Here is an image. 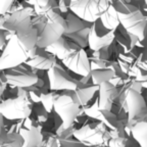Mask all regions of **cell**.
<instances>
[{
	"label": "cell",
	"mask_w": 147,
	"mask_h": 147,
	"mask_svg": "<svg viewBox=\"0 0 147 147\" xmlns=\"http://www.w3.org/2000/svg\"><path fill=\"white\" fill-rule=\"evenodd\" d=\"M107 0H69V8L83 21L94 23L109 8Z\"/></svg>",
	"instance_id": "obj_7"
},
{
	"label": "cell",
	"mask_w": 147,
	"mask_h": 147,
	"mask_svg": "<svg viewBox=\"0 0 147 147\" xmlns=\"http://www.w3.org/2000/svg\"><path fill=\"white\" fill-rule=\"evenodd\" d=\"M50 89L52 91H61V90H76L78 85L86 77L77 75L67 67H64L62 62L57 59L56 63L47 71Z\"/></svg>",
	"instance_id": "obj_5"
},
{
	"label": "cell",
	"mask_w": 147,
	"mask_h": 147,
	"mask_svg": "<svg viewBox=\"0 0 147 147\" xmlns=\"http://www.w3.org/2000/svg\"><path fill=\"white\" fill-rule=\"evenodd\" d=\"M31 52L32 50L30 52H26L13 38L9 37L2 53L0 54V71H5L25 63L30 58Z\"/></svg>",
	"instance_id": "obj_9"
},
{
	"label": "cell",
	"mask_w": 147,
	"mask_h": 147,
	"mask_svg": "<svg viewBox=\"0 0 147 147\" xmlns=\"http://www.w3.org/2000/svg\"><path fill=\"white\" fill-rule=\"evenodd\" d=\"M58 58L46 48H35L32 56L25 62L36 71H49L56 63Z\"/></svg>",
	"instance_id": "obj_12"
},
{
	"label": "cell",
	"mask_w": 147,
	"mask_h": 147,
	"mask_svg": "<svg viewBox=\"0 0 147 147\" xmlns=\"http://www.w3.org/2000/svg\"><path fill=\"white\" fill-rule=\"evenodd\" d=\"M38 33L37 47L47 48L57 41L67 30V23L58 8H51L32 18Z\"/></svg>",
	"instance_id": "obj_2"
},
{
	"label": "cell",
	"mask_w": 147,
	"mask_h": 147,
	"mask_svg": "<svg viewBox=\"0 0 147 147\" xmlns=\"http://www.w3.org/2000/svg\"><path fill=\"white\" fill-rule=\"evenodd\" d=\"M20 94L0 103V115L7 119H26L32 113L31 99L26 89L18 88Z\"/></svg>",
	"instance_id": "obj_6"
},
{
	"label": "cell",
	"mask_w": 147,
	"mask_h": 147,
	"mask_svg": "<svg viewBox=\"0 0 147 147\" xmlns=\"http://www.w3.org/2000/svg\"><path fill=\"white\" fill-rule=\"evenodd\" d=\"M64 67L74 71L77 75L86 77L89 76L91 71V64H90L89 56H88L87 49H81L78 51L67 54L62 59H59Z\"/></svg>",
	"instance_id": "obj_11"
},
{
	"label": "cell",
	"mask_w": 147,
	"mask_h": 147,
	"mask_svg": "<svg viewBox=\"0 0 147 147\" xmlns=\"http://www.w3.org/2000/svg\"><path fill=\"white\" fill-rule=\"evenodd\" d=\"M61 14L64 20H65V23H67V30H65L64 33L78 32V31H81L87 26L85 21H83L82 18H80L78 16H76L69 8L67 11L63 12Z\"/></svg>",
	"instance_id": "obj_14"
},
{
	"label": "cell",
	"mask_w": 147,
	"mask_h": 147,
	"mask_svg": "<svg viewBox=\"0 0 147 147\" xmlns=\"http://www.w3.org/2000/svg\"><path fill=\"white\" fill-rule=\"evenodd\" d=\"M71 128L74 137L86 146L108 145L111 139L108 127L93 115H79Z\"/></svg>",
	"instance_id": "obj_3"
},
{
	"label": "cell",
	"mask_w": 147,
	"mask_h": 147,
	"mask_svg": "<svg viewBox=\"0 0 147 147\" xmlns=\"http://www.w3.org/2000/svg\"><path fill=\"white\" fill-rule=\"evenodd\" d=\"M53 110L60 117L62 126L69 128L73 126L81 113V103L75 90L53 91Z\"/></svg>",
	"instance_id": "obj_4"
},
{
	"label": "cell",
	"mask_w": 147,
	"mask_h": 147,
	"mask_svg": "<svg viewBox=\"0 0 147 147\" xmlns=\"http://www.w3.org/2000/svg\"><path fill=\"white\" fill-rule=\"evenodd\" d=\"M6 86H7L6 83H1V84H0V97H1V95L3 94V92L6 89Z\"/></svg>",
	"instance_id": "obj_17"
},
{
	"label": "cell",
	"mask_w": 147,
	"mask_h": 147,
	"mask_svg": "<svg viewBox=\"0 0 147 147\" xmlns=\"http://www.w3.org/2000/svg\"><path fill=\"white\" fill-rule=\"evenodd\" d=\"M3 71V80L7 85H10L16 88L27 89L32 87L38 82V73L36 69L29 67L28 64L22 63L18 67H10Z\"/></svg>",
	"instance_id": "obj_8"
},
{
	"label": "cell",
	"mask_w": 147,
	"mask_h": 147,
	"mask_svg": "<svg viewBox=\"0 0 147 147\" xmlns=\"http://www.w3.org/2000/svg\"><path fill=\"white\" fill-rule=\"evenodd\" d=\"M143 1H144V2H145V4H146V6H147V0H143Z\"/></svg>",
	"instance_id": "obj_18"
},
{
	"label": "cell",
	"mask_w": 147,
	"mask_h": 147,
	"mask_svg": "<svg viewBox=\"0 0 147 147\" xmlns=\"http://www.w3.org/2000/svg\"><path fill=\"white\" fill-rule=\"evenodd\" d=\"M129 130L140 147H147V123L138 122L129 127Z\"/></svg>",
	"instance_id": "obj_15"
},
{
	"label": "cell",
	"mask_w": 147,
	"mask_h": 147,
	"mask_svg": "<svg viewBox=\"0 0 147 147\" xmlns=\"http://www.w3.org/2000/svg\"><path fill=\"white\" fill-rule=\"evenodd\" d=\"M6 135H7V133H6V131H5L4 123H3V117L0 115V145L2 144V142L4 141Z\"/></svg>",
	"instance_id": "obj_16"
},
{
	"label": "cell",
	"mask_w": 147,
	"mask_h": 147,
	"mask_svg": "<svg viewBox=\"0 0 147 147\" xmlns=\"http://www.w3.org/2000/svg\"><path fill=\"white\" fill-rule=\"evenodd\" d=\"M119 24L128 31L130 34L137 37L138 40H141L144 37L147 29V18L144 16L143 11L134 5L131 12L128 14L117 13Z\"/></svg>",
	"instance_id": "obj_10"
},
{
	"label": "cell",
	"mask_w": 147,
	"mask_h": 147,
	"mask_svg": "<svg viewBox=\"0 0 147 147\" xmlns=\"http://www.w3.org/2000/svg\"><path fill=\"white\" fill-rule=\"evenodd\" d=\"M32 16V8L26 7L4 14L0 18V29L6 31L26 52L33 50L38 41V33L33 26Z\"/></svg>",
	"instance_id": "obj_1"
},
{
	"label": "cell",
	"mask_w": 147,
	"mask_h": 147,
	"mask_svg": "<svg viewBox=\"0 0 147 147\" xmlns=\"http://www.w3.org/2000/svg\"><path fill=\"white\" fill-rule=\"evenodd\" d=\"M20 134L24 140L22 147H42L43 145V135L38 127L31 126L28 129H21Z\"/></svg>",
	"instance_id": "obj_13"
}]
</instances>
